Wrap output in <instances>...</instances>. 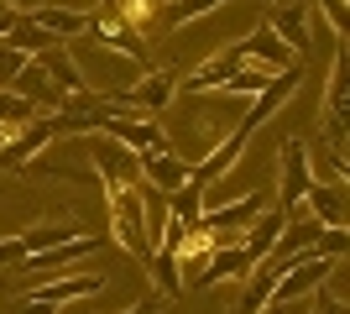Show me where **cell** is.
<instances>
[{
	"instance_id": "1",
	"label": "cell",
	"mask_w": 350,
	"mask_h": 314,
	"mask_svg": "<svg viewBox=\"0 0 350 314\" xmlns=\"http://www.w3.org/2000/svg\"><path fill=\"white\" fill-rule=\"evenodd\" d=\"M335 267L340 262H329V257H314V252H304V257H288L278 267V288H272V309H282V304H293V299H308L314 288L324 283V278H335Z\"/></svg>"
},
{
	"instance_id": "2",
	"label": "cell",
	"mask_w": 350,
	"mask_h": 314,
	"mask_svg": "<svg viewBox=\"0 0 350 314\" xmlns=\"http://www.w3.org/2000/svg\"><path fill=\"white\" fill-rule=\"evenodd\" d=\"M100 136L120 142V147L136 152V157H152V152H173L167 131H162L152 116H105V120H100Z\"/></svg>"
},
{
	"instance_id": "3",
	"label": "cell",
	"mask_w": 350,
	"mask_h": 314,
	"mask_svg": "<svg viewBox=\"0 0 350 314\" xmlns=\"http://www.w3.org/2000/svg\"><path fill=\"white\" fill-rule=\"evenodd\" d=\"M278 173H282V199H278V209H282V215H293V209L304 205L308 183H314V152H308L298 136H288V142H282Z\"/></svg>"
},
{
	"instance_id": "4",
	"label": "cell",
	"mask_w": 350,
	"mask_h": 314,
	"mask_svg": "<svg viewBox=\"0 0 350 314\" xmlns=\"http://www.w3.org/2000/svg\"><path fill=\"white\" fill-rule=\"evenodd\" d=\"M47 142H58V116H31L27 126L11 131V142H5V152H0V168H31Z\"/></svg>"
},
{
	"instance_id": "5",
	"label": "cell",
	"mask_w": 350,
	"mask_h": 314,
	"mask_svg": "<svg viewBox=\"0 0 350 314\" xmlns=\"http://www.w3.org/2000/svg\"><path fill=\"white\" fill-rule=\"evenodd\" d=\"M235 68H246V53H241V42H230V47H219V53H209L199 68H193L189 79H183V90L199 100V94H209V90H225V79L235 74Z\"/></svg>"
},
{
	"instance_id": "6",
	"label": "cell",
	"mask_w": 350,
	"mask_h": 314,
	"mask_svg": "<svg viewBox=\"0 0 350 314\" xmlns=\"http://www.w3.org/2000/svg\"><path fill=\"white\" fill-rule=\"evenodd\" d=\"M89 252H100V236H94V231L63 241V246H47V252H31L21 267H27V272H58V278H63V272H68L73 262H84Z\"/></svg>"
},
{
	"instance_id": "7",
	"label": "cell",
	"mask_w": 350,
	"mask_h": 314,
	"mask_svg": "<svg viewBox=\"0 0 350 314\" xmlns=\"http://www.w3.org/2000/svg\"><path fill=\"white\" fill-rule=\"evenodd\" d=\"M100 288H105L100 272H63V278L37 283V288H31V299H42V304H53V309H63V304H79V299H89V293H100Z\"/></svg>"
},
{
	"instance_id": "8",
	"label": "cell",
	"mask_w": 350,
	"mask_h": 314,
	"mask_svg": "<svg viewBox=\"0 0 350 314\" xmlns=\"http://www.w3.org/2000/svg\"><path fill=\"white\" fill-rule=\"evenodd\" d=\"M89 37H100L110 53H120V58H131V63H146V42H142V31H131L120 16H89Z\"/></svg>"
},
{
	"instance_id": "9",
	"label": "cell",
	"mask_w": 350,
	"mask_h": 314,
	"mask_svg": "<svg viewBox=\"0 0 350 314\" xmlns=\"http://www.w3.org/2000/svg\"><path fill=\"white\" fill-rule=\"evenodd\" d=\"M308 21H314V16H308V5H282V11L267 16L272 37L288 47L293 58H298V53H308V42H314V27H308Z\"/></svg>"
},
{
	"instance_id": "10",
	"label": "cell",
	"mask_w": 350,
	"mask_h": 314,
	"mask_svg": "<svg viewBox=\"0 0 350 314\" xmlns=\"http://www.w3.org/2000/svg\"><path fill=\"white\" fill-rule=\"evenodd\" d=\"M37 63H42V74L53 79V90H63V94H89V74L68 58V47H63V42L42 47V53H37Z\"/></svg>"
},
{
	"instance_id": "11",
	"label": "cell",
	"mask_w": 350,
	"mask_h": 314,
	"mask_svg": "<svg viewBox=\"0 0 350 314\" xmlns=\"http://www.w3.org/2000/svg\"><path fill=\"white\" fill-rule=\"evenodd\" d=\"M241 53H246V63H256V68H267V74H282V68H293V53L272 37V27H256L251 37H241Z\"/></svg>"
},
{
	"instance_id": "12",
	"label": "cell",
	"mask_w": 350,
	"mask_h": 314,
	"mask_svg": "<svg viewBox=\"0 0 350 314\" xmlns=\"http://www.w3.org/2000/svg\"><path fill=\"white\" fill-rule=\"evenodd\" d=\"M142 179L157 194H173V189L189 183V157L183 152H152V157H142Z\"/></svg>"
},
{
	"instance_id": "13",
	"label": "cell",
	"mask_w": 350,
	"mask_h": 314,
	"mask_svg": "<svg viewBox=\"0 0 350 314\" xmlns=\"http://www.w3.org/2000/svg\"><path fill=\"white\" fill-rule=\"evenodd\" d=\"M278 267L282 262H256V267L246 272V278H241V304H235L230 314H262L267 304H272V288H278Z\"/></svg>"
},
{
	"instance_id": "14",
	"label": "cell",
	"mask_w": 350,
	"mask_h": 314,
	"mask_svg": "<svg viewBox=\"0 0 350 314\" xmlns=\"http://www.w3.org/2000/svg\"><path fill=\"white\" fill-rule=\"evenodd\" d=\"M31 21L53 37V42H73V37H84L89 31V11H73V5H42V11H31Z\"/></svg>"
},
{
	"instance_id": "15",
	"label": "cell",
	"mask_w": 350,
	"mask_h": 314,
	"mask_svg": "<svg viewBox=\"0 0 350 314\" xmlns=\"http://www.w3.org/2000/svg\"><path fill=\"white\" fill-rule=\"evenodd\" d=\"M282 225H288V215L272 205V209H262V215H256V220L241 231V246L251 252V262H267V257H272V246H278V231H282Z\"/></svg>"
},
{
	"instance_id": "16",
	"label": "cell",
	"mask_w": 350,
	"mask_h": 314,
	"mask_svg": "<svg viewBox=\"0 0 350 314\" xmlns=\"http://www.w3.org/2000/svg\"><path fill=\"white\" fill-rule=\"evenodd\" d=\"M304 209L319 225L335 231V225H345V189H340V183H319V179H314V183H308V194H304Z\"/></svg>"
},
{
	"instance_id": "17",
	"label": "cell",
	"mask_w": 350,
	"mask_h": 314,
	"mask_svg": "<svg viewBox=\"0 0 350 314\" xmlns=\"http://www.w3.org/2000/svg\"><path fill=\"white\" fill-rule=\"evenodd\" d=\"M16 236H21V246H27V257H31V252H47V246H63V241L84 236V231H79V225H68V220H42V225L16 231Z\"/></svg>"
},
{
	"instance_id": "18",
	"label": "cell",
	"mask_w": 350,
	"mask_h": 314,
	"mask_svg": "<svg viewBox=\"0 0 350 314\" xmlns=\"http://www.w3.org/2000/svg\"><path fill=\"white\" fill-rule=\"evenodd\" d=\"M0 42H5V47H16V53H21V58H37V53H42V47H53V37H47V31L37 27V21H31V16H16V21H11V31H5V37H0Z\"/></svg>"
},
{
	"instance_id": "19",
	"label": "cell",
	"mask_w": 350,
	"mask_h": 314,
	"mask_svg": "<svg viewBox=\"0 0 350 314\" xmlns=\"http://www.w3.org/2000/svg\"><path fill=\"white\" fill-rule=\"evenodd\" d=\"M199 215H204V189L199 183H183V189L167 194V220H178L189 231V225H199Z\"/></svg>"
},
{
	"instance_id": "20",
	"label": "cell",
	"mask_w": 350,
	"mask_h": 314,
	"mask_svg": "<svg viewBox=\"0 0 350 314\" xmlns=\"http://www.w3.org/2000/svg\"><path fill=\"white\" fill-rule=\"evenodd\" d=\"M267 79H272V74H267V68H256V63H246V68H235V74L225 79V90H230V94H262V90H267Z\"/></svg>"
},
{
	"instance_id": "21",
	"label": "cell",
	"mask_w": 350,
	"mask_h": 314,
	"mask_svg": "<svg viewBox=\"0 0 350 314\" xmlns=\"http://www.w3.org/2000/svg\"><path fill=\"white\" fill-rule=\"evenodd\" d=\"M345 252H350V231H345V225H335V231L324 225L319 241H314V257H329V262H340Z\"/></svg>"
},
{
	"instance_id": "22",
	"label": "cell",
	"mask_w": 350,
	"mask_h": 314,
	"mask_svg": "<svg viewBox=\"0 0 350 314\" xmlns=\"http://www.w3.org/2000/svg\"><path fill=\"white\" fill-rule=\"evenodd\" d=\"M31 116H37V110H31L27 100H16L11 90H0V126H5V131H16V126H27Z\"/></svg>"
},
{
	"instance_id": "23",
	"label": "cell",
	"mask_w": 350,
	"mask_h": 314,
	"mask_svg": "<svg viewBox=\"0 0 350 314\" xmlns=\"http://www.w3.org/2000/svg\"><path fill=\"white\" fill-rule=\"evenodd\" d=\"M21 63H27V58H21L16 47H5V42H0V90H11V84H16V74H21Z\"/></svg>"
},
{
	"instance_id": "24",
	"label": "cell",
	"mask_w": 350,
	"mask_h": 314,
	"mask_svg": "<svg viewBox=\"0 0 350 314\" xmlns=\"http://www.w3.org/2000/svg\"><path fill=\"white\" fill-rule=\"evenodd\" d=\"M324 16H329V27H335V37L345 42V31H350V11H345V0H319Z\"/></svg>"
},
{
	"instance_id": "25",
	"label": "cell",
	"mask_w": 350,
	"mask_h": 314,
	"mask_svg": "<svg viewBox=\"0 0 350 314\" xmlns=\"http://www.w3.org/2000/svg\"><path fill=\"white\" fill-rule=\"evenodd\" d=\"M21 262H27L21 236H0V267H21Z\"/></svg>"
},
{
	"instance_id": "26",
	"label": "cell",
	"mask_w": 350,
	"mask_h": 314,
	"mask_svg": "<svg viewBox=\"0 0 350 314\" xmlns=\"http://www.w3.org/2000/svg\"><path fill=\"white\" fill-rule=\"evenodd\" d=\"M215 5H225V0H178V5H173V21H193V16L215 11Z\"/></svg>"
},
{
	"instance_id": "27",
	"label": "cell",
	"mask_w": 350,
	"mask_h": 314,
	"mask_svg": "<svg viewBox=\"0 0 350 314\" xmlns=\"http://www.w3.org/2000/svg\"><path fill=\"white\" fill-rule=\"evenodd\" d=\"M0 5H11L16 16H31V11H42V5H53V0H0Z\"/></svg>"
},
{
	"instance_id": "28",
	"label": "cell",
	"mask_w": 350,
	"mask_h": 314,
	"mask_svg": "<svg viewBox=\"0 0 350 314\" xmlns=\"http://www.w3.org/2000/svg\"><path fill=\"white\" fill-rule=\"evenodd\" d=\"M16 314H58L53 304H42V299H27V304H16Z\"/></svg>"
},
{
	"instance_id": "29",
	"label": "cell",
	"mask_w": 350,
	"mask_h": 314,
	"mask_svg": "<svg viewBox=\"0 0 350 314\" xmlns=\"http://www.w3.org/2000/svg\"><path fill=\"white\" fill-rule=\"evenodd\" d=\"M120 314H162V304L157 299H142V304H131V309H120Z\"/></svg>"
},
{
	"instance_id": "30",
	"label": "cell",
	"mask_w": 350,
	"mask_h": 314,
	"mask_svg": "<svg viewBox=\"0 0 350 314\" xmlns=\"http://www.w3.org/2000/svg\"><path fill=\"white\" fill-rule=\"evenodd\" d=\"M11 21H16V11H11V5H0V37L11 31Z\"/></svg>"
},
{
	"instance_id": "31",
	"label": "cell",
	"mask_w": 350,
	"mask_h": 314,
	"mask_svg": "<svg viewBox=\"0 0 350 314\" xmlns=\"http://www.w3.org/2000/svg\"><path fill=\"white\" fill-rule=\"evenodd\" d=\"M262 314H288V309H272V304H267V309H262Z\"/></svg>"
}]
</instances>
